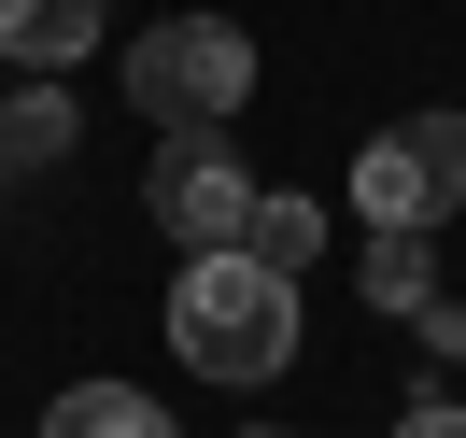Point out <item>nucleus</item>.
<instances>
[{"mask_svg":"<svg viewBox=\"0 0 466 438\" xmlns=\"http://www.w3.org/2000/svg\"><path fill=\"white\" fill-rule=\"evenodd\" d=\"M353 283H368V311H424L438 297V227H368V269Z\"/></svg>","mask_w":466,"mask_h":438,"instance_id":"1a4fd4ad","label":"nucleus"},{"mask_svg":"<svg viewBox=\"0 0 466 438\" xmlns=\"http://www.w3.org/2000/svg\"><path fill=\"white\" fill-rule=\"evenodd\" d=\"M255 438H283V424H255Z\"/></svg>","mask_w":466,"mask_h":438,"instance_id":"ddd939ff","label":"nucleus"},{"mask_svg":"<svg viewBox=\"0 0 466 438\" xmlns=\"http://www.w3.org/2000/svg\"><path fill=\"white\" fill-rule=\"evenodd\" d=\"M170 353L198 382H283L297 353V283L255 255H184L170 269Z\"/></svg>","mask_w":466,"mask_h":438,"instance_id":"f257e3e1","label":"nucleus"},{"mask_svg":"<svg viewBox=\"0 0 466 438\" xmlns=\"http://www.w3.org/2000/svg\"><path fill=\"white\" fill-rule=\"evenodd\" d=\"M127 114L156 127V142H184V127H227L240 99H255V29L240 15H156V29H127Z\"/></svg>","mask_w":466,"mask_h":438,"instance_id":"f03ea898","label":"nucleus"},{"mask_svg":"<svg viewBox=\"0 0 466 438\" xmlns=\"http://www.w3.org/2000/svg\"><path fill=\"white\" fill-rule=\"evenodd\" d=\"M0 57L57 86L71 57H99V0H0Z\"/></svg>","mask_w":466,"mask_h":438,"instance_id":"39448f33","label":"nucleus"},{"mask_svg":"<svg viewBox=\"0 0 466 438\" xmlns=\"http://www.w3.org/2000/svg\"><path fill=\"white\" fill-rule=\"evenodd\" d=\"M410 340H424L438 368H452V353H466V311H452V297H424V311H410Z\"/></svg>","mask_w":466,"mask_h":438,"instance_id":"9d476101","label":"nucleus"},{"mask_svg":"<svg viewBox=\"0 0 466 438\" xmlns=\"http://www.w3.org/2000/svg\"><path fill=\"white\" fill-rule=\"evenodd\" d=\"M71 142H86V99H71V86H43V71H29V86L0 99V156H15V170H57Z\"/></svg>","mask_w":466,"mask_h":438,"instance_id":"423d86ee","label":"nucleus"},{"mask_svg":"<svg viewBox=\"0 0 466 438\" xmlns=\"http://www.w3.org/2000/svg\"><path fill=\"white\" fill-rule=\"evenodd\" d=\"M43 438H184V424L142 396V382H71V396L43 410Z\"/></svg>","mask_w":466,"mask_h":438,"instance_id":"0eeeda50","label":"nucleus"},{"mask_svg":"<svg viewBox=\"0 0 466 438\" xmlns=\"http://www.w3.org/2000/svg\"><path fill=\"white\" fill-rule=\"evenodd\" d=\"M0 184H15V156H0Z\"/></svg>","mask_w":466,"mask_h":438,"instance_id":"f8f14e48","label":"nucleus"},{"mask_svg":"<svg viewBox=\"0 0 466 438\" xmlns=\"http://www.w3.org/2000/svg\"><path fill=\"white\" fill-rule=\"evenodd\" d=\"M466 212V114H396L353 156V227H452Z\"/></svg>","mask_w":466,"mask_h":438,"instance_id":"7ed1b4c3","label":"nucleus"},{"mask_svg":"<svg viewBox=\"0 0 466 438\" xmlns=\"http://www.w3.org/2000/svg\"><path fill=\"white\" fill-rule=\"evenodd\" d=\"M396 438H466V410H452V396H438V382H424V396L396 410Z\"/></svg>","mask_w":466,"mask_h":438,"instance_id":"9b49d317","label":"nucleus"},{"mask_svg":"<svg viewBox=\"0 0 466 438\" xmlns=\"http://www.w3.org/2000/svg\"><path fill=\"white\" fill-rule=\"evenodd\" d=\"M240 255H255V269H283V283H311V255H325V199L255 184V227H240Z\"/></svg>","mask_w":466,"mask_h":438,"instance_id":"6e6552de","label":"nucleus"},{"mask_svg":"<svg viewBox=\"0 0 466 438\" xmlns=\"http://www.w3.org/2000/svg\"><path fill=\"white\" fill-rule=\"evenodd\" d=\"M142 212L184 240V255H240V227H255V170L227 156V127H184V142H156Z\"/></svg>","mask_w":466,"mask_h":438,"instance_id":"20e7f679","label":"nucleus"}]
</instances>
